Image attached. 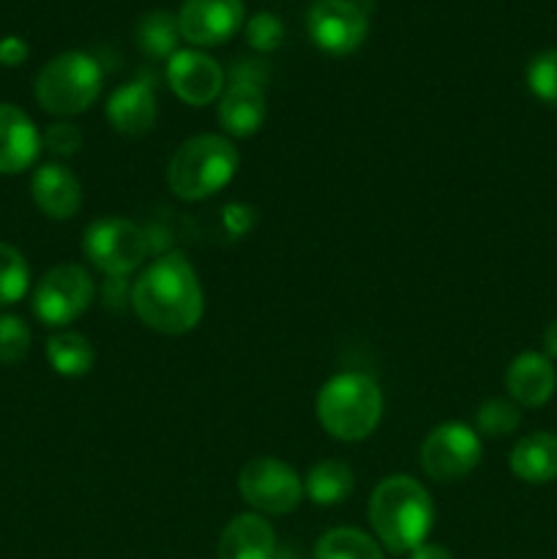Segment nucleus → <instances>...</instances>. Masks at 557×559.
<instances>
[{"label": "nucleus", "mask_w": 557, "mask_h": 559, "mask_svg": "<svg viewBox=\"0 0 557 559\" xmlns=\"http://www.w3.org/2000/svg\"><path fill=\"white\" fill-rule=\"evenodd\" d=\"M131 309L142 325L164 336L194 331L205 311L200 278L180 251L156 257L131 287Z\"/></svg>", "instance_id": "nucleus-1"}, {"label": "nucleus", "mask_w": 557, "mask_h": 559, "mask_svg": "<svg viewBox=\"0 0 557 559\" xmlns=\"http://www.w3.org/2000/svg\"><path fill=\"white\" fill-rule=\"evenodd\" d=\"M369 522L391 555H410L435 527V502L415 478L391 475L371 491Z\"/></svg>", "instance_id": "nucleus-2"}, {"label": "nucleus", "mask_w": 557, "mask_h": 559, "mask_svg": "<svg viewBox=\"0 0 557 559\" xmlns=\"http://www.w3.org/2000/svg\"><path fill=\"white\" fill-rule=\"evenodd\" d=\"M317 420L339 442H360L380 426L382 391L369 374L344 371L320 388Z\"/></svg>", "instance_id": "nucleus-3"}, {"label": "nucleus", "mask_w": 557, "mask_h": 559, "mask_svg": "<svg viewBox=\"0 0 557 559\" xmlns=\"http://www.w3.org/2000/svg\"><path fill=\"white\" fill-rule=\"evenodd\" d=\"M238 173V151L222 134H197L180 142L167 164V186L178 200L200 202L222 191Z\"/></svg>", "instance_id": "nucleus-4"}, {"label": "nucleus", "mask_w": 557, "mask_h": 559, "mask_svg": "<svg viewBox=\"0 0 557 559\" xmlns=\"http://www.w3.org/2000/svg\"><path fill=\"white\" fill-rule=\"evenodd\" d=\"M104 71L98 60L87 52L58 55L49 60L36 76L33 96L44 112L55 118H74V115L87 112L102 96Z\"/></svg>", "instance_id": "nucleus-5"}, {"label": "nucleus", "mask_w": 557, "mask_h": 559, "mask_svg": "<svg viewBox=\"0 0 557 559\" xmlns=\"http://www.w3.org/2000/svg\"><path fill=\"white\" fill-rule=\"evenodd\" d=\"M82 249L91 265L109 278H123L145 262L151 251L145 229L120 216H107L85 229Z\"/></svg>", "instance_id": "nucleus-6"}, {"label": "nucleus", "mask_w": 557, "mask_h": 559, "mask_svg": "<svg viewBox=\"0 0 557 559\" xmlns=\"http://www.w3.org/2000/svg\"><path fill=\"white\" fill-rule=\"evenodd\" d=\"M238 491L254 513L284 516L304 500V484L289 464L273 456H257L244 464L238 475Z\"/></svg>", "instance_id": "nucleus-7"}, {"label": "nucleus", "mask_w": 557, "mask_h": 559, "mask_svg": "<svg viewBox=\"0 0 557 559\" xmlns=\"http://www.w3.org/2000/svg\"><path fill=\"white\" fill-rule=\"evenodd\" d=\"M91 273L82 265H55L38 282L33 293V314L47 328H66L74 320H80L93 304Z\"/></svg>", "instance_id": "nucleus-8"}, {"label": "nucleus", "mask_w": 557, "mask_h": 559, "mask_svg": "<svg viewBox=\"0 0 557 559\" xmlns=\"http://www.w3.org/2000/svg\"><path fill=\"white\" fill-rule=\"evenodd\" d=\"M265 69L251 60H240L229 69V82L218 96V123L235 140L254 136L265 123Z\"/></svg>", "instance_id": "nucleus-9"}, {"label": "nucleus", "mask_w": 557, "mask_h": 559, "mask_svg": "<svg viewBox=\"0 0 557 559\" xmlns=\"http://www.w3.org/2000/svg\"><path fill=\"white\" fill-rule=\"evenodd\" d=\"M481 437L467 424H442L420 445V467L437 484L462 480L478 467Z\"/></svg>", "instance_id": "nucleus-10"}, {"label": "nucleus", "mask_w": 557, "mask_h": 559, "mask_svg": "<svg viewBox=\"0 0 557 559\" xmlns=\"http://www.w3.org/2000/svg\"><path fill=\"white\" fill-rule=\"evenodd\" d=\"M306 31L317 49L328 55H353L369 36L366 11L353 0H317L306 14Z\"/></svg>", "instance_id": "nucleus-11"}, {"label": "nucleus", "mask_w": 557, "mask_h": 559, "mask_svg": "<svg viewBox=\"0 0 557 559\" xmlns=\"http://www.w3.org/2000/svg\"><path fill=\"white\" fill-rule=\"evenodd\" d=\"M244 20V0H183L178 11L180 38L197 49L227 44Z\"/></svg>", "instance_id": "nucleus-12"}, {"label": "nucleus", "mask_w": 557, "mask_h": 559, "mask_svg": "<svg viewBox=\"0 0 557 559\" xmlns=\"http://www.w3.org/2000/svg\"><path fill=\"white\" fill-rule=\"evenodd\" d=\"M167 82L183 104L208 107L222 96L227 76L211 55L200 52V49H178L167 60Z\"/></svg>", "instance_id": "nucleus-13"}, {"label": "nucleus", "mask_w": 557, "mask_h": 559, "mask_svg": "<svg viewBox=\"0 0 557 559\" xmlns=\"http://www.w3.org/2000/svg\"><path fill=\"white\" fill-rule=\"evenodd\" d=\"M158 102L156 87L151 80L140 76V80L120 85L112 96L107 98V120L120 136H145L147 131L156 126Z\"/></svg>", "instance_id": "nucleus-14"}, {"label": "nucleus", "mask_w": 557, "mask_h": 559, "mask_svg": "<svg viewBox=\"0 0 557 559\" xmlns=\"http://www.w3.org/2000/svg\"><path fill=\"white\" fill-rule=\"evenodd\" d=\"M31 194L38 211L52 222H69L82 207V183L66 164H44L33 173Z\"/></svg>", "instance_id": "nucleus-15"}, {"label": "nucleus", "mask_w": 557, "mask_h": 559, "mask_svg": "<svg viewBox=\"0 0 557 559\" xmlns=\"http://www.w3.org/2000/svg\"><path fill=\"white\" fill-rule=\"evenodd\" d=\"M42 153L36 123L14 104H0V175H20Z\"/></svg>", "instance_id": "nucleus-16"}, {"label": "nucleus", "mask_w": 557, "mask_h": 559, "mask_svg": "<svg viewBox=\"0 0 557 559\" xmlns=\"http://www.w3.org/2000/svg\"><path fill=\"white\" fill-rule=\"evenodd\" d=\"M506 391L519 407H544L557 391V371L544 353H522L508 364Z\"/></svg>", "instance_id": "nucleus-17"}, {"label": "nucleus", "mask_w": 557, "mask_h": 559, "mask_svg": "<svg viewBox=\"0 0 557 559\" xmlns=\"http://www.w3.org/2000/svg\"><path fill=\"white\" fill-rule=\"evenodd\" d=\"M276 533L260 513H240L218 538V559H273Z\"/></svg>", "instance_id": "nucleus-18"}, {"label": "nucleus", "mask_w": 557, "mask_h": 559, "mask_svg": "<svg viewBox=\"0 0 557 559\" xmlns=\"http://www.w3.org/2000/svg\"><path fill=\"white\" fill-rule=\"evenodd\" d=\"M508 467L524 484L544 486L557 480V435L535 431L522 437L508 456Z\"/></svg>", "instance_id": "nucleus-19"}, {"label": "nucleus", "mask_w": 557, "mask_h": 559, "mask_svg": "<svg viewBox=\"0 0 557 559\" xmlns=\"http://www.w3.org/2000/svg\"><path fill=\"white\" fill-rule=\"evenodd\" d=\"M353 469L349 464L339 462V459H325V462L315 464L304 480V495L309 497L315 506H339L353 495Z\"/></svg>", "instance_id": "nucleus-20"}, {"label": "nucleus", "mask_w": 557, "mask_h": 559, "mask_svg": "<svg viewBox=\"0 0 557 559\" xmlns=\"http://www.w3.org/2000/svg\"><path fill=\"white\" fill-rule=\"evenodd\" d=\"M47 360L55 374L85 377L96 364V353L82 333L58 331L47 338Z\"/></svg>", "instance_id": "nucleus-21"}, {"label": "nucleus", "mask_w": 557, "mask_h": 559, "mask_svg": "<svg viewBox=\"0 0 557 559\" xmlns=\"http://www.w3.org/2000/svg\"><path fill=\"white\" fill-rule=\"evenodd\" d=\"M180 44V27L178 16L169 11H151L137 25V47L142 55L153 60H169L178 52Z\"/></svg>", "instance_id": "nucleus-22"}, {"label": "nucleus", "mask_w": 557, "mask_h": 559, "mask_svg": "<svg viewBox=\"0 0 557 559\" xmlns=\"http://www.w3.org/2000/svg\"><path fill=\"white\" fill-rule=\"evenodd\" d=\"M315 559H386L382 546L355 527L328 530L315 546Z\"/></svg>", "instance_id": "nucleus-23"}, {"label": "nucleus", "mask_w": 557, "mask_h": 559, "mask_svg": "<svg viewBox=\"0 0 557 559\" xmlns=\"http://www.w3.org/2000/svg\"><path fill=\"white\" fill-rule=\"evenodd\" d=\"M31 287V267L20 249L0 243V309L25 298Z\"/></svg>", "instance_id": "nucleus-24"}, {"label": "nucleus", "mask_w": 557, "mask_h": 559, "mask_svg": "<svg viewBox=\"0 0 557 559\" xmlns=\"http://www.w3.org/2000/svg\"><path fill=\"white\" fill-rule=\"evenodd\" d=\"M522 424L519 404L511 399H489L475 413V429L484 437H508Z\"/></svg>", "instance_id": "nucleus-25"}, {"label": "nucleus", "mask_w": 557, "mask_h": 559, "mask_svg": "<svg viewBox=\"0 0 557 559\" xmlns=\"http://www.w3.org/2000/svg\"><path fill=\"white\" fill-rule=\"evenodd\" d=\"M528 87L538 102L557 107V49H544L530 60Z\"/></svg>", "instance_id": "nucleus-26"}, {"label": "nucleus", "mask_w": 557, "mask_h": 559, "mask_svg": "<svg viewBox=\"0 0 557 559\" xmlns=\"http://www.w3.org/2000/svg\"><path fill=\"white\" fill-rule=\"evenodd\" d=\"M27 349H31V328H27V322L16 314L0 317V364H20Z\"/></svg>", "instance_id": "nucleus-27"}, {"label": "nucleus", "mask_w": 557, "mask_h": 559, "mask_svg": "<svg viewBox=\"0 0 557 559\" xmlns=\"http://www.w3.org/2000/svg\"><path fill=\"white\" fill-rule=\"evenodd\" d=\"M246 41L254 52H273L284 41V25L271 11H257L246 20Z\"/></svg>", "instance_id": "nucleus-28"}, {"label": "nucleus", "mask_w": 557, "mask_h": 559, "mask_svg": "<svg viewBox=\"0 0 557 559\" xmlns=\"http://www.w3.org/2000/svg\"><path fill=\"white\" fill-rule=\"evenodd\" d=\"M42 145L47 147L49 153H55V156L69 158L82 147V134L74 123H63V120H60V123H52L44 131Z\"/></svg>", "instance_id": "nucleus-29"}, {"label": "nucleus", "mask_w": 557, "mask_h": 559, "mask_svg": "<svg viewBox=\"0 0 557 559\" xmlns=\"http://www.w3.org/2000/svg\"><path fill=\"white\" fill-rule=\"evenodd\" d=\"M222 216H224V227H227V233L235 235V238H238V235L249 233V229L254 227V222H257V211H254V207L244 205V202L227 205L222 211Z\"/></svg>", "instance_id": "nucleus-30"}, {"label": "nucleus", "mask_w": 557, "mask_h": 559, "mask_svg": "<svg viewBox=\"0 0 557 559\" xmlns=\"http://www.w3.org/2000/svg\"><path fill=\"white\" fill-rule=\"evenodd\" d=\"M31 55L27 44L20 36H5L0 38V63L3 66H22Z\"/></svg>", "instance_id": "nucleus-31"}, {"label": "nucleus", "mask_w": 557, "mask_h": 559, "mask_svg": "<svg viewBox=\"0 0 557 559\" xmlns=\"http://www.w3.org/2000/svg\"><path fill=\"white\" fill-rule=\"evenodd\" d=\"M410 559H453V555L440 544H420L418 549L410 551Z\"/></svg>", "instance_id": "nucleus-32"}, {"label": "nucleus", "mask_w": 557, "mask_h": 559, "mask_svg": "<svg viewBox=\"0 0 557 559\" xmlns=\"http://www.w3.org/2000/svg\"><path fill=\"white\" fill-rule=\"evenodd\" d=\"M541 342H544V355L546 358H557V320H552L549 325H546L544 336H541Z\"/></svg>", "instance_id": "nucleus-33"}, {"label": "nucleus", "mask_w": 557, "mask_h": 559, "mask_svg": "<svg viewBox=\"0 0 557 559\" xmlns=\"http://www.w3.org/2000/svg\"><path fill=\"white\" fill-rule=\"evenodd\" d=\"M353 3L360 5V3H375V0H353Z\"/></svg>", "instance_id": "nucleus-34"}]
</instances>
